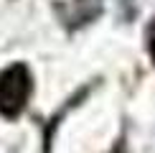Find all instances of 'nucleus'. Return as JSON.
Masks as SVG:
<instances>
[{
	"label": "nucleus",
	"instance_id": "3",
	"mask_svg": "<svg viewBox=\"0 0 155 153\" xmlns=\"http://www.w3.org/2000/svg\"><path fill=\"white\" fill-rule=\"evenodd\" d=\"M109 153H127V151H125V143H122V140H120V143H117V145H114V148H112V151H109Z\"/></svg>",
	"mask_w": 155,
	"mask_h": 153
},
{
	"label": "nucleus",
	"instance_id": "1",
	"mask_svg": "<svg viewBox=\"0 0 155 153\" xmlns=\"http://www.w3.org/2000/svg\"><path fill=\"white\" fill-rule=\"evenodd\" d=\"M33 94V76L25 64H10L0 72V115L3 117H18Z\"/></svg>",
	"mask_w": 155,
	"mask_h": 153
},
{
	"label": "nucleus",
	"instance_id": "2",
	"mask_svg": "<svg viewBox=\"0 0 155 153\" xmlns=\"http://www.w3.org/2000/svg\"><path fill=\"white\" fill-rule=\"evenodd\" d=\"M145 41H147V54H150L153 66H155V18L150 21V25H147V31H145Z\"/></svg>",
	"mask_w": 155,
	"mask_h": 153
}]
</instances>
